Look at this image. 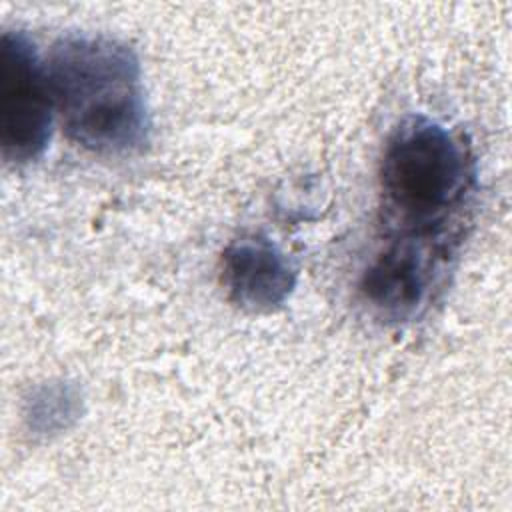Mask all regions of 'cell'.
<instances>
[{
	"mask_svg": "<svg viewBox=\"0 0 512 512\" xmlns=\"http://www.w3.org/2000/svg\"><path fill=\"white\" fill-rule=\"evenodd\" d=\"M54 102L46 64L20 30L0 40V146L12 164L40 158L52 132Z\"/></svg>",
	"mask_w": 512,
	"mask_h": 512,
	"instance_id": "3",
	"label": "cell"
},
{
	"mask_svg": "<svg viewBox=\"0 0 512 512\" xmlns=\"http://www.w3.org/2000/svg\"><path fill=\"white\" fill-rule=\"evenodd\" d=\"M474 160L444 124L410 116L390 134L380 162L386 218L416 234L438 230L474 186Z\"/></svg>",
	"mask_w": 512,
	"mask_h": 512,
	"instance_id": "2",
	"label": "cell"
},
{
	"mask_svg": "<svg viewBox=\"0 0 512 512\" xmlns=\"http://www.w3.org/2000/svg\"><path fill=\"white\" fill-rule=\"evenodd\" d=\"M298 270L266 236L248 234L222 252V282L232 302L248 312L280 308L296 288Z\"/></svg>",
	"mask_w": 512,
	"mask_h": 512,
	"instance_id": "5",
	"label": "cell"
},
{
	"mask_svg": "<svg viewBox=\"0 0 512 512\" xmlns=\"http://www.w3.org/2000/svg\"><path fill=\"white\" fill-rule=\"evenodd\" d=\"M434 256L422 240L402 238L380 250L360 278V292L386 320H408L426 304L434 284Z\"/></svg>",
	"mask_w": 512,
	"mask_h": 512,
	"instance_id": "4",
	"label": "cell"
},
{
	"mask_svg": "<svg viewBox=\"0 0 512 512\" xmlns=\"http://www.w3.org/2000/svg\"><path fill=\"white\" fill-rule=\"evenodd\" d=\"M78 414V394L66 384L42 386L28 400L26 420L40 434L66 428Z\"/></svg>",
	"mask_w": 512,
	"mask_h": 512,
	"instance_id": "6",
	"label": "cell"
},
{
	"mask_svg": "<svg viewBox=\"0 0 512 512\" xmlns=\"http://www.w3.org/2000/svg\"><path fill=\"white\" fill-rule=\"evenodd\" d=\"M60 122L78 146L104 154L140 152L150 140V114L134 50L102 34L60 38L46 60Z\"/></svg>",
	"mask_w": 512,
	"mask_h": 512,
	"instance_id": "1",
	"label": "cell"
}]
</instances>
